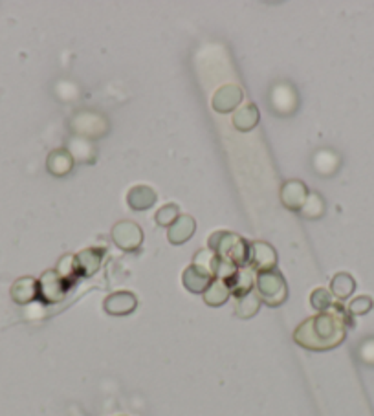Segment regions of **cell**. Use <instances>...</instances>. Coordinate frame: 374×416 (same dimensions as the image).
Masks as SVG:
<instances>
[{
	"label": "cell",
	"instance_id": "cell-1",
	"mask_svg": "<svg viewBox=\"0 0 374 416\" xmlns=\"http://www.w3.org/2000/svg\"><path fill=\"white\" fill-rule=\"evenodd\" d=\"M345 332H347V319L343 310L334 308L301 323L293 332V339L298 345L310 351H329L345 339Z\"/></svg>",
	"mask_w": 374,
	"mask_h": 416
},
{
	"label": "cell",
	"instance_id": "cell-2",
	"mask_svg": "<svg viewBox=\"0 0 374 416\" xmlns=\"http://www.w3.org/2000/svg\"><path fill=\"white\" fill-rule=\"evenodd\" d=\"M209 250L217 257L229 261L237 268H244L250 262V242L243 237L228 233V231H217L209 237Z\"/></svg>",
	"mask_w": 374,
	"mask_h": 416
},
{
	"label": "cell",
	"instance_id": "cell-3",
	"mask_svg": "<svg viewBox=\"0 0 374 416\" xmlns=\"http://www.w3.org/2000/svg\"><path fill=\"white\" fill-rule=\"evenodd\" d=\"M257 294L261 301L270 306L283 305L288 297V288L284 277L277 270L261 271L257 275Z\"/></svg>",
	"mask_w": 374,
	"mask_h": 416
},
{
	"label": "cell",
	"instance_id": "cell-4",
	"mask_svg": "<svg viewBox=\"0 0 374 416\" xmlns=\"http://www.w3.org/2000/svg\"><path fill=\"white\" fill-rule=\"evenodd\" d=\"M112 241L120 250L136 251L143 244V231L132 221H120L112 227Z\"/></svg>",
	"mask_w": 374,
	"mask_h": 416
},
{
	"label": "cell",
	"instance_id": "cell-5",
	"mask_svg": "<svg viewBox=\"0 0 374 416\" xmlns=\"http://www.w3.org/2000/svg\"><path fill=\"white\" fill-rule=\"evenodd\" d=\"M70 286L63 281L56 270H48L42 273L41 281H39V297L44 303H59L65 299L66 291Z\"/></svg>",
	"mask_w": 374,
	"mask_h": 416
},
{
	"label": "cell",
	"instance_id": "cell-6",
	"mask_svg": "<svg viewBox=\"0 0 374 416\" xmlns=\"http://www.w3.org/2000/svg\"><path fill=\"white\" fill-rule=\"evenodd\" d=\"M309 187L301 180H288L284 182L281 187V202L283 206L290 211H301L304 202L309 198Z\"/></svg>",
	"mask_w": 374,
	"mask_h": 416
},
{
	"label": "cell",
	"instance_id": "cell-7",
	"mask_svg": "<svg viewBox=\"0 0 374 416\" xmlns=\"http://www.w3.org/2000/svg\"><path fill=\"white\" fill-rule=\"evenodd\" d=\"M250 262L255 270L261 273V271H270L275 270V264H277V251L270 246L268 242H252L250 244Z\"/></svg>",
	"mask_w": 374,
	"mask_h": 416
},
{
	"label": "cell",
	"instance_id": "cell-8",
	"mask_svg": "<svg viewBox=\"0 0 374 416\" xmlns=\"http://www.w3.org/2000/svg\"><path fill=\"white\" fill-rule=\"evenodd\" d=\"M241 101H243V90L237 85H224L213 95V109L220 114H228L237 109Z\"/></svg>",
	"mask_w": 374,
	"mask_h": 416
},
{
	"label": "cell",
	"instance_id": "cell-9",
	"mask_svg": "<svg viewBox=\"0 0 374 416\" xmlns=\"http://www.w3.org/2000/svg\"><path fill=\"white\" fill-rule=\"evenodd\" d=\"M184 286L193 294H204L208 290V286L213 282V273L206 268H200L197 264H191L186 268L182 275Z\"/></svg>",
	"mask_w": 374,
	"mask_h": 416
},
{
	"label": "cell",
	"instance_id": "cell-10",
	"mask_svg": "<svg viewBox=\"0 0 374 416\" xmlns=\"http://www.w3.org/2000/svg\"><path fill=\"white\" fill-rule=\"evenodd\" d=\"M103 306H105L106 314H111V316H127L136 310L138 301L131 291H116L106 297Z\"/></svg>",
	"mask_w": 374,
	"mask_h": 416
},
{
	"label": "cell",
	"instance_id": "cell-11",
	"mask_svg": "<svg viewBox=\"0 0 374 416\" xmlns=\"http://www.w3.org/2000/svg\"><path fill=\"white\" fill-rule=\"evenodd\" d=\"M103 257H105V250H99V248H88V250L79 251L76 255L77 262V270H79V275L83 277H90L94 275L99 266L103 262Z\"/></svg>",
	"mask_w": 374,
	"mask_h": 416
},
{
	"label": "cell",
	"instance_id": "cell-12",
	"mask_svg": "<svg viewBox=\"0 0 374 416\" xmlns=\"http://www.w3.org/2000/svg\"><path fill=\"white\" fill-rule=\"evenodd\" d=\"M197 230V222L193 218L191 215H180L178 216V221L169 227L167 231V239L171 244H184L186 241H189Z\"/></svg>",
	"mask_w": 374,
	"mask_h": 416
},
{
	"label": "cell",
	"instance_id": "cell-13",
	"mask_svg": "<svg viewBox=\"0 0 374 416\" xmlns=\"http://www.w3.org/2000/svg\"><path fill=\"white\" fill-rule=\"evenodd\" d=\"M156 191L149 186H136L132 187L127 195V204L134 211H145L156 204Z\"/></svg>",
	"mask_w": 374,
	"mask_h": 416
},
{
	"label": "cell",
	"instance_id": "cell-14",
	"mask_svg": "<svg viewBox=\"0 0 374 416\" xmlns=\"http://www.w3.org/2000/svg\"><path fill=\"white\" fill-rule=\"evenodd\" d=\"M37 296H39V281H35L33 277H22L11 286V297L19 305H28Z\"/></svg>",
	"mask_w": 374,
	"mask_h": 416
},
{
	"label": "cell",
	"instance_id": "cell-15",
	"mask_svg": "<svg viewBox=\"0 0 374 416\" xmlns=\"http://www.w3.org/2000/svg\"><path fill=\"white\" fill-rule=\"evenodd\" d=\"M46 167L50 170L54 176H65L68 175L74 167V158H72L70 151L66 149H57V151H51L50 156H48V161H46Z\"/></svg>",
	"mask_w": 374,
	"mask_h": 416
},
{
	"label": "cell",
	"instance_id": "cell-16",
	"mask_svg": "<svg viewBox=\"0 0 374 416\" xmlns=\"http://www.w3.org/2000/svg\"><path fill=\"white\" fill-rule=\"evenodd\" d=\"M259 123V109L253 103H246V105H243L241 109H238L237 112H235V115H233V125H235V129H238V131H252L253 127H257Z\"/></svg>",
	"mask_w": 374,
	"mask_h": 416
},
{
	"label": "cell",
	"instance_id": "cell-17",
	"mask_svg": "<svg viewBox=\"0 0 374 416\" xmlns=\"http://www.w3.org/2000/svg\"><path fill=\"white\" fill-rule=\"evenodd\" d=\"M229 296H231V290H229L228 282L222 281V279H213L208 290L204 291V301L209 306H220L228 301Z\"/></svg>",
	"mask_w": 374,
	"mask_h": 416
},
{
	"label": "cell",
	"instance_id": "cell-18",
	"mask_svg": "<svg viewBox=\"0 0 374 416\" xmlns=\"http://www.w3.org/2000/svg\"><path fill=\"white\" fill-rule=\"evenodd\" d=\"M237 303H235V312H237L238 317H244V319H248V317H253L259 312V306H261V297L255 291H248V294H244V296L235 297Z\"/></svg>",
	"mask_w": 374,
	"mask_h": 416
},
{
	"label": "cell",
	"instance_id": "cell-19",
	"mask_svg": "<svg viewBox=\"0 0 374 416\" xmlns=\"http://www.w3.org/2000/svg\"><path fill=\"white\" fill-rule=\"evenodd\" d=\"M229 290L235 297L244 296V294H248V291L253 290V275L252 271L248 268H238L237 273L231 277L228 281Z\"/></svg>",
	"mask_w": 374,
	"mask_h": 416
},
{
	"label": "cell",
	"instance_id": "cell-20",
	"mask_svg": "<svg viewBox=\"0 0 374 416\" xmlns=\"http://www.w3.org/2000/svg\"><path fill=\"white\" fill-rule=\"evenodd\" d=\"M86 149L90 151V149H96V147L92 145V141H88L86 138L72 140V145H70L72 158H76V160L81 161V163H92V161H96L97 152H86Z\"/></svg>",
	"mask_w": 374,
	"mask_h": 416
},
{
	"label": "cell",
	"instance_id": "cell-21",
	"mask_svg": "<svg viewBox=\"0 0 374 416\" xmlns=\"http://www.w3.org/2000/svg\"><path fill=\"white\" fill-rule=\"evenodd\" d=\"M354 288H356V282L349 273H338V275H334L332 282H330V290L339 299H347L354 291Z\"/></svg>",
	"mask_w": 374,
	"mask_h": 416
},
{
	"label": "cell",
	"instance_id": "cell-22",
	"mask_svg": "<svg viewBox=\"0 0 374 416\" xmlns=\"http://www.w3.org/2000/svg\"><path fill=\"white\" fill-rule=\"evenodd\" d=\"M56 271L59 273L63 281L66 282L68 286H72L76 282V279L79 277V270H77V262H76V255H65L57 264Z\"/></svg>",
	"mask_w": 374,
	"mask_h": 416
},
{
	"label": "cell",
	"instance_id": "cell-23",
	"mask_svg": "<svg viewBox=\"0 0 374 416\" xmlns=\"http://www.w3.org/2000/svg\"><path fill=\"white\" fill-rule=\"evenodd\" d=\"M303 216H309V218H318L325 213V204L323 198L318 195V193H310L307 202H304L303 209H301Z\"/></svg>",
	"mask_w": 374,
	"mask_h": 416
},
{
	"label": "cell",
	"instance_id": "cell-24",
	"mask_svg": "<svg viewBox=\"0 0 374 416\" xmlns=\"http://www.w3.org/2000/svg\"><path fill=\"white\" fill-rule=\"evenodd\" d=\"M178 216H180V213H178V206H174V204H167V206L158 209L154 221H156L158 226L171 227L172 224L178 221Z\"/></svg>",
	"mask_w": 374,
	"mask_h": 416
},
{
	"label": "cell",
	"instance_id": "cell-25",
	"mask_svg": "<svg viewBox=\"0 0 374 416\" xmlns=\"http://www.w3.org/2000/svg\"><path fill=\"white\" fill-rule=\"evenodd\" d=\"M310 303H312V306L316 310L327 312L332 308V296H330V291H327L325 288H318V290L312 291Z\"/></svg>",
	"mask_w": 374,
	"mask_h": 416
},
{
	"label": "cell",
	"instance_id": "cell-26",
	"mask_svg": "<svg viewBox=\"0 0 374 416\" xmlns=\"http://www.w3.org/2000/svg\"><path fill=\"white\" fill-rule=\"evenodd\" d=\"M371 308H373V299L367 296L356 297V299L349 305V312L350 314H354V316H364V314H367Z\"/></svg>",
	"mask_w": 374,
	"mask_h": 416
}]
</instances>
